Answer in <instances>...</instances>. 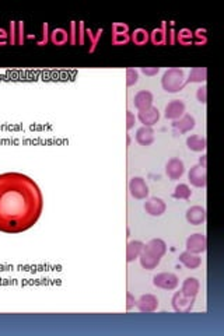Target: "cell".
<instances>
[{"mask_svg":"<svg viewBox=\"0 0 224 336\" xmlns=\"http://www.w3.org/2000/svg\"><path fill=\"white\" fill-rule=\"evenodd\" d=\"M171 305H173L175 312L188 314L195 307V299L193 297H187L181 292H177V293H174L173 299H171Z\"/></svg>","mask_w":224,"mask_h":336,"instance_id":"5b68a950","label":"cell"},{"mask_svg":"<svg viewBox=\"0 0 224 336\" xmlns=\"http://www.w3.org/2000/svg\"><path fill=\"white\" fill-rule=\"evenodd\" d=\"M153 285L158 289H163V290H175L178 285H180V279L175 273H171V272H161V273H157L153 277Z\"/></svg>","mask_w":224,"mask_h":336,"instance_id":"277c9868","label":"cell"},{"mask_svg":"<svg viewBox=\"0 0 224 336\" xmlns=\"http://www.w3.org/2000/svg\"><path fill=\"white\" fill-rule=\"evenodd\" d=\"M43 196L38 184L21 173L0 174V231L20 234L42 215Z\"/></svg>","mask_w":224,"mask_h":336,"instance_id":"6da1fadb","label":"cell"},{"mask_svg":"<svg viewBox=\"0 0 224 336\" xmlns=\"http://www.w3.org/2000/svg\"><path fill=\"white\" fill-rule=\"evenodd\" d=\"M196 100H198L200 104H206L207 103V87L206 84L200 86L196 90Z\"/></svg>","mask_w":224,"mask_h":336,"instance_id":"8d00e7d4","label":"cell"},{"mask_svg":"<svg viewBox=\"0 0 224 336\" xmlns=\"http://www.w3.org/2000/svg\"><path fill=\"white\" fill-rule=\"evenodd\" d=\"M150 41V33L147 31L146 28H136L133 33H130V42H133L135 45H146Z\"/></svg>","mask_w":224,"mask_h":336,"instance_id":"484cf974","label":"cell"},{"mask_svg":"<svg viewBox=\"0 0 224 336\" xmlns=\"http://www.w3.org/2000/svg\"><path fill=\"white\" fill-rule=\"evenodd\" d=\"M145 210L149 216H153V217H160L165 213L167 210V205L161 198H157V196H151V198H147L146 202H145Z\"/></svg>","mask_w":224,"mask_h":336,"instance_id":"7c38bea8","label":"cell"},{"mask_svg":"<svg viewBox=\"0 0 224 336\" xmlns=\"http://www.w3.org/2000/svg\"><path fill=\"white\" fill-rule=\"evenodd\" d=\"M77 42L78 45H84L86 42V24L84 21L77 23Z\"/></svg>","mask_w":224,"mask_h":336,"instance_id":"e575fe53","label":"cell"},{"mask_svg":"<svg viewBox=\"0 0 224 336\" xmlns=\"http://www.w3.org/2000/svg\"><path fill=\"white\" fill-rule=\"evenodd\" d=\"M193 42L196 45H205L207 42V35H206V30H196L193 31Z\"/></svg>","mask_w":224,"mask_h":336,"instance_id":"d6a6232c","label":"cell"},{"mask_svg":"<svg viewBox=\"0 0 224 336\" xmlns=\"http://www.w3.org/2000/svg\"><path fill=\"white\" fill-rule=\"evenodd\" d=\"M207 80V69L206 68H193L190 69L188 78H187V84L188 83H199V84H205Z\"/></svg>","mask_w":224,"mask_h":336,"instance_id":"d4e9b609","label":"cell"},{"mask_svg":"<svg viewBox=\"0 0 224 336\" xmlns=\"http://www.w3.org/2000/svg\"><path fill=\"white\" fill-rule=\"evenodd\" d=\"M10 45H23L24 43V23L23 21H11L9 30Z\"/></svg>","mask_w":224,"mask_h":336,"instance_id":"e0dca14e","label":"cell"},{"mask_svg":"<svg viewBox=\"0 0 224 336\" xmlns=\"http://www.w3.org/2000/svg\"><path fill=\"white\" fill-rule=\"evenodd\" d=\"M153 101H154L153 93L149 90H140L133 97V105L138 111H143V110L153 107Z\"/></svg>","mask_w":224,"mask_h":336,"instance_id":"2e32d148","label":"cell"},{"mask_svg":"<svg viewBox=\"0 0 224 336\" xmlns=\"http://www.w3.org/2000/svg\"><path fill=\"white\" fill-rule=\"evenodd\" d=\"M185 247H187V251H189L192 254H198V255H200V254L206 252L207 250L206 235L202 233L190 234L189 237L187 238Z\"/></svg>","mask_w":224,"mask_h":336,"instance_id":"52a82bcc","label":"cell"},{"mask_svg":"<svg viewBox=\"0 0 224 336\" xmlns=\"http://www.w3.org/2000/svg\"><path fill=\"white\" fill-rule=\"evenodd\" d=\"M188 180H189L190 185H193V187H196V188H206L207 184L206 168L202 167L200 164L192 165L189 173H188Z\"/></svg>","mask_w":224,"mask_h":336,"instance_id":"ba28073f","label":"cell"},{"mask_svg":"<svg viewBox=\"0 0 224 336\" xmlns=\"http://www.w3.org/2000/svg\"><path fill=\"white\" fill-rule=\"evenodd\" d=\"M143 247H145V242L140 241V240H133V241L128 242V245H126V261L130 263V262L139 259V255L143 250Z\"/></svg>","mask_w":224,"mask_h":336,"instance_id":"cb8c5ba5","label":"cell"},{"mask_svg":"<svg viewBox=\"0 0 224 336\" xmlns=\"http://www.w3.org/2000/svg\"><path fill=\"white\" fill-rule=\"evenodd\" d=\"M175 42H180L184 46H188L193 42V31L189 28H182L175 35Z\"/></svg>","mask_w":224,"mask_h":336,"instance_id":"83f0119b","label":"cell"},{"mask_svg":"<svg viewBox=\"0 0 224 336\" xmlns=\"http://www.w3.org/2000/svg\"><path fill=\"white\" fill-rule=\"evenodd\" d=\"M135 140L138 142L140 146H151L154 142V130L153 128H147V126H142L136 130L135 135Z\"/></svg>","mask_w":224,"mask_h":336,"instance_id":"d6986e66","label":"cell"},{"mask_svg":"<svg viewBox=\"0 0 224 336\" xmlns=\"http://www.w3.org/2000/svg\"><path fill=\"white\" fill-rule=\"evenodd\" d=\"M138 118L140 123L143 126H147V128H153L157 122L160 121V111L155 108V107H150L147 110H143V111H139Z\"/></svg>","mask_w":224,"mask_h":336,"instance_id":"9a60e30c","label":"cell"},{"mask_svg":"<svg viewBox=\"0 0 224 336\" xmlns=\"http://www.w3.org/2000/svg\"><path fill=\"white\" fill-rule=\"evenodd\" d=\"M165 174H167V177L170 180L177 181V180L182 178V175L185 174V164H184L181 158L173 157L165 164Z\"/></svg>","mask_w":224,"mask_h":336,"instance_id":"9c48e42d","label":"cell"},{"mask_svg":"<svg viewBox=\"0 0 224 336\" xmlns=\"http://www.w3.org/2000/svg\"><path fill=\"white\" fill-rule=\"evenodd\" d=\"M49 26H48V23H43L42 24V37H41V39H38L37 41V43L39 45V46H42V45H46V43L49 42Z\"/></svg>","mask_w":224,"mask_h":336,"instance_id":"d590c367","label":"cell"},{"mask_svg":"<svg viewBox=\"0 0 224 336\" xmlns=\"http://www.w3.org/2000/svg\"><path fill=\"white\" fill-rule=\"evenodd\" d=\"M9 43V33L4 28H0V46Z\"/></svg>","mask_w":224,"mask_h":336,"instance_id":"b9f144b4","label":"cell"},{"mask_svg":"<svg viewBox=\"0 0 224 336\" xmlns=\"http://www.w3.org/2000/svg\"><path fill=\"white\" fill-rule=\"evenodd\" d=\"M129 192L132 198L138 199V200H143V199L149 198V185L145 178L142 177H133L129 181Z\"/></svg>","mask_w":224,"mask_h":336,"instance_id":"8992f818","label":"cell"},{"mask_svg":"<svg viewBox=\"0 0 224 336\" xmlns=\"http://www.w3.org/2000/svg\"><path fill=\"white\" fill-rule=\"evenodd\" d=\"M135 307H136V297L130 292H128L126 293V310L129 311L132 308H135Z\"/></svg>","mask_w":224,"mask_h":336,"instance_id":"ab89813d","label":"cell"},{"mask_svg":"<svg viewBox=\"0 0 224 336\" xmlns=\"http://www.w3.org/2000/svg\"><path fill=\"white\" fill-rule=\"evenodd\" d=\"M185 86H187L185 72L180 68H170L163 73L161 87L165 93H170V94L180 93Z\"/></svg>","mask_w":224,"mask_h":336,"instance_id":"3957f363","label":"cell"},{"mask_svg":"<svg viewBox=\"0 0 224 336\" xmlns=\"http://www.w3.org/2000/svg\"><path fill=\"white\" fill-rule=\"evenodd\" d=\"M199 290H200V283H199V280L196 277L190 276V277H187V279L182 282L181 290H180V292H181L184 296H187V297H193V299H196Z\"/></svg>","mask_w":224,"mask_h":336,"instance_id":"ac0fdd59","label":"cell"},{"mask_svg":"<svg viewBox=\"0 0 224 336\" xmlns=\"http://www.w3.org/2000/svg\"><path fill=\"white\" fill-rule=\"evenodd\" d=\"M185 103L182 100H173L165 105L164 108V116L170 121H177L185 113Z\"/></svg>","mask_w":224,"mask_h":336,"instance_id":"8fae6325","label":"cell"},{"mask_svg":"<svg viewBox=\"0 0 224 336\" xmlns=\"http://www.w3.org/2000/svg\"><path fill=\"white\" fill-rule=\"evenodd\" d=\"M206 157H207L206 153H203V154L199 157V163H198V164H200L202 167H205V168H206Z\"/></svg>","mask_w":224,"mask_h":336,"instance_id":"7bdbcfd3","label":"cell"},{"mask_svg":"<svg viewBox=\"0 0 224 336\" xmlns=\"http://www.w3.org/2000/svg\"><path fill=\"white\" fill-rule=\"evenodd\" d=\"M104 34L103 28H98L95 33H93L91 28H86V37L90 39V48H88V52H94L98 46V41L101 39V37Z\"/></svg>","mask_w":224,"mask_h":336,"instance_id":"4316f807","label":"cell"},{"mask_svg":"<svg viewBox=\"0 0 224 336\" xmlns=\"http://www.w3.org/2000/svg\"><path fill=\"white\" fill-rule=\"evenodd\" d=\"M49 41L53 45H56V46L66 45V43L69 42V33H68V30L61 28V27L53 28L51 33H49Z\"/></svg>","mask_w":224,"mask_h":336,"instance_id":"603a6c76","label":"cell"},{"mask_svg":"<svg viewBox=\"0 0 224 336\" xmlns=\"http://www.w3.org/2000/svg\"><path fill=\"white\" fill-rule=\"evenodd\" d=\"M207 146L206 138L199 136V135H190L187 138V147L189 149L190 151H198V153H205Z\"/></svg>","mask_w":224,"mask_h":336,"instance_id":"7402d4cb","label":"cell"},{"mask_svg":"<svg viewBox=\"0 0 224 336\" xmlns=\"http://www.w3.org/2000/svg\"><path fill=\"white\" fill-rule=\"evenodd\" d=\"M167 33H168V23L167 21H161V26L158 28H154L150 33V41L157 46L161 45H167Z\"/></svg>","mask_w":224,"mask_h":336,"instance_id":"ffe728a7","label":"cell"},{"mask_svg":"<svg viewBox=\"0 0 224 336\" xmlns=\"http://www.w3.org/2000/svg\"><path fill=\"white\" fill-rule=\"evenodd\" d=\"M190 196H192V189L189 188V185H187V184H178L173 192V198L175 199L188 200Z\"/></svg>","mask_w":224,"mask_h":336,"instance_id":"f1b7e54d","label":"cell"},{"mask_svg":"<svg viewBox=\"0 0 224 336\" xmlns=\"http://www.w3.org/2000/svg\"><path fill=\"white\" fill-rule=\"evenodd\" d=\"M139 81V72L133 68L126 69V86L132 87L138 84Z\"/></svg>","mask_w":224,"mask_h":336,"instance_id":"4dcf8cb0","label":"cell"},{"mask_svg":"<svg viewBox=\"0 0 224 336\" xmlns=\"http://www.w3.org/2000/svg\"><path fill=\"white\" fill-rule=\"evenodd\" d=\"M112 34H130V27L125 23H113L111 27Z\"/></svg>","mask_w":224,"mask_h":336,"instance_id":"1f68e13d","label":"cell"},{"mask_svg":"<svg viewBox=\"0 0 224 336\" xmlns=\"http://www.w3.org/2000/svg\"><path fill=\"white\" fill-rule=\"evenodd\" d=\"M175 35H177V31L174 28V23H171V26L168 28V33H167V43L168 45H174L175 43Z\"/></svg>","mask_w":224,"mask_h":336,"instance_id":"f35d334b","label":"cell"},{"mask_svg":"<svg viewBox=\"0 0 224 336\" xmlns=\"http://www.w3.org/2000/svg\"><path fill=\"white\" fill-rule=\"evenodd\" d=\"M160 69L158 68H142V73L146 75L149 77H153V76H157L158 75Z\"/></svg>","mask_w":224,"mask_h":336,"instance_id":"60d3db41","label":"cell"},{"mask_svg":"<svg viewBox=\"0 0 224 336\" xmlns=\"http://www.w3.org/2000/svg\"><path fill=\"white\" fill-rule=\"evenodd\" d=\"M69 43L70 45H76L77 43V23L72 21L69 27Z\"/></svg>","mask_w":224,"mask_h":336,"instance_id":"836d02e7","label":"cell"},{"mask_svg":"<svg viewBox=\"0 0 224 336\" xmlns=\"http://www.w3.org/2000/svg\"><path fill=\"white\" fill-rule=\"evenodd\" d=\"M111 42L115 46L128 45L130 42V34H111Z\"/></svg>","mask_w":224,"mask_h":336,"instance_id":"f546056e","label":"cell"},{"mask_svg":"<svg viewBox=\"0 0 224 336\" xmlns=\"http://www.w3.org/2000/svg\"><path fill=\"white\" fill-rule=\"evenodd\" d=\"M136 115L132 111H126V129L130 130L135 128V123H136Z\"/></svg>","mask_w":224,"mask_h":336,"instance_id":"74e56055","label":"cell"},{"mask_svg":"<svg viewBox=\"0 0 224 336\" xmlns=\"http://www.w3.org/2000/svg\"><path fill=\"white\" fill-rule=\"evenodd\" d=\"M196 126V119L193 115L190 113H184L180 119L177 121H173V129L180 133V135H184V133H188L190 130L193 129Z\"/></svg>","mask_w":224,"mask_h":336,"instance_id":"4fadbf2b","label":"cell"},{"mask_svg":"<svg viewBox=\"0 0 224 336\" xmlns=\"http://www.w3.org/2000/svg\"><path fill=\"white\" fill-rule=\"evenodd\" d=\"M206 209L203 206H199V205H195V206H190L187 213H185V219L187 222L192 225H200L206 222Z\"/></svg>","mask_w":224,"mask_h":336,"instance_id":"5bb4252c","label":"cell"},{"mask_svg":"<svg viewBox=\"0 0 224 336\" xmlns=\"http://www.w3.org/2000/svg\"><path fill=\"white\" fill-rule=\"evenodd\" d=\"M180 262L188 269H198L202 265V258L198 254H192L189 251H184L180 254Z\"/></svg>","mask_w":224,"mask_h":336,"instance_id":"44dd1931","label":"cell"},{"mask_svg":"<svg viewBox=\"0 0 224 336\" xmlns=\"http://www.w3.org/2000/svg\"><path fill=\"white\" fill-rule=\"evenodd\" d=\"M167 252V244L161 238H153L150 241L145 244L143 250L139 255V261L143 269L147 270H153L160 265L161 258Z\"/></svg>","mask_w":224,"mask_h":336,"instance_id":"7a4b0ae2","label":"cell"},{"mask_svg":"<svg viewBox=\"0 0 224 336\" xmlns=\"http://www.w3.org/2000/svg\"><path fill=\"white\" fill-rule=\"evenodd\" d=\"M158 299L151 293L142 294L139 299H136V307L140 312H154L158 310Z\"/></svg>","mask_w":224,"mask_h":336,"instance_id":"30bf717a","label":"cell"}]
</instances>
